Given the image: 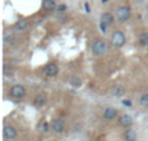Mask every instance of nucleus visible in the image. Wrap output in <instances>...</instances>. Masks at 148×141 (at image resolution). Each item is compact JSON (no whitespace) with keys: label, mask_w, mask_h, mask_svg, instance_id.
Instances as JSON below:
<instances>
[{"label":"nucleus","mask_w":148,"mask_h":141,"mask_svg":"<svg viewBox=\"0 0 148 141\" xmlns=\"http://www.w3.org/2000/svg\"><path fill=\"white\" fill-rule=\"evenodd\" d=\"M91 51L95 56H103L108 51V44L103 39H95L91 44Z\"/></svg>","instance_id":"nucleus-1"},{"label":"nucleus","mask_w":148,"mask_h":141,"mask_svg":"<svg viewBox=\"0 0 148 141\" xmlns=\"http://www.w3.org/2000/svg\"><path fill=\"white\" fill-rule=\"evenodd\" d=\"M114 17L117 18L120 22H125V21H127L129 18L131 17L130 7H127V5H121V7H118L114 12Z\"/></svg>","instance_id":"nucleus-2"},{"label":"nucleus","mask_w":148,"mask_h":141,"mask_svg":"<svg viewBox=\"0 0 148 141\" xmlns=\"http://www.w3.org/2000/svg\"><path fill=\"white\" fill-rule=\"evenodd\" d=\"M125 43H126L125 34L120 30H116L114 33L112 34V36H110V44H112L113 47H116V48H121V47L125 45Z\"/></svg>","instance_id":"nucleus-3"},{"label":"nucleus","mask_w":148,"mask_h":141,"mask_svg":"<svg viewBox=\"0 0 148 141\" xmlns=\"http://www.w3.org/2000/svg\"><path fill=\"white\" fill-rule=\"evenodd\" d=\"M25 93H26L25 87H23V85H21V84L13 85V87L10 88V91H9V95L12 96L13 98H17V100L22 98L23 96H25Z\"/></svg>","instance_id":"nucleus-4"},{"label":"nucleus","mask_w":148,"mask_h":141,"mask_svg":"<svg viewBox=\"0 0 148 141\" xmlns=\"http://www.w3.org/2000/svg\"><path fill=\"white\" fill-rule=\"evenodd\" d=\"M3 136H4L5 140L10 141V140H14L16 137H17V131H16L14 127L12 126H4V128H3Z\"/></svg>","instance_id":"nucleus-5"},{"label":"nucleus","mask_w":148,"mask_h":141,"mask_svg":"<svg viewBox=\"0 0 148 141\" xmlns=\"http://www.w3.org/2000/svg\"><path fill=\"white\" fill-rule=\"evenodd\" d=\"M51 128H52V131H53L55 134H62V132L65 131L64 121H62V119H60V118L53 119V121H52V123H51Z\"/></svg>","instance_id":"nucleus-6"},{"label":"nucleus","mask_w":148,"mask_h":141,"mask_svg":"<svg viewBox=\"0 0 148 141\" xmlns=\"http://www.w3.org/2000/svg\"><path fill=\"white\" fill-rule=\"evenodd\" d=\"M44 74L47 77H56L59 74V66L56 64H48L46 67H44Z\"/></svg>","instance_id":"nucleus-7"},{"label":"nucleus","mask_w":148,"mask_h":141,"mask_svg":"<svg viewBox=\"0 0 148 141\" xmlns=\"http://www.w3.org/2000/svg\"><path fill=\"white\" fill-rule=\"evenodd\" d=\"M118 124H120L121 127H123V128H129V127L133 124V118H131L129 114H123V115H121L120 118H118Z\"/></svg>","instance_id":"nucleus-8"},{"label":"nucleus","mask_w":148,"mask_h":141,"mask_svg":"<svg viewBox=\"0 0 148 141\" xmlns=\"http://www.w3.org/2000/svg\"><path fill=\"white\" fill-rule=\"evenodd\" d=\"M118 115V111L116 110L114 108H107L104 110V113H103V117H104V119H107V121H113L114 118H117Z\"/></svg>","instance_id":"nucleus-9"},{"label":"nucleus","mask_w":148,"mask_h":141,"mask_svg":"<svg viewBox=\"0 0 148 141\" xmlns=\"http://www.w3.org/2000/svg\"><path fill=\"white\" fill-rule=\"evenodd\" d=\"M42 8H43L46 12H52V10L56 8V3H55V0H43Z\"/></svg>","instance_id":"nucleus-10"},{"label":"nucleus","mask_w":148,"mask_h":141,"mask_svg":"<svg viewBox=\"0 0 148 141\" xmlns=\"http://www.w3.org/2000/svg\"><path fill=\"white\" fill-rule=\"evenodd\" d=\"M110 93H112L113 96H116V97H121V96L125 95V88H123L122 85H113V87L110 88Z\"/></svg>","instance_id":"nucleus-11"},{"label":"nucleus","mask_w":148,"mask_h":141,"mask_svg":"<svg viewBox=\"0 0 148 141\" xmlns=\"http://www.w3.org/2000/svg\"><path fill=\"white\" fill-rule=\"evenodd\" d=\"M113 21H114V18H113V14H110V13L105 12L101 14V22L104 23V25L110 26L113 23Z\"/></svg>","instance_id":"nucleus-12"},{"label":"nucleus","mask_w":148,"mask_h":141,"mask_svg":"<svg viewBox=\"0 0 148 141\" xmlns=\"http://www.w3.org/2000/svg\"><path fill=\"white\" fill-rule=\"evenodd\" d=\"M125 140L126 141H136V132L131 128H127L125 131Z\"/></svg>","instance_id":"nucleus-13"},{"label":"nucleus","mask_w":148,"mask_h":141,"mask_svg":"<svg viewBox=\"0 0 148 141\" xmlns=\"http://www.w3.org/2000/svg\"><path fill=\"white\" fill-rule=\"evenodd\" d=\"M46 102H47V95L46 93H39V95L35 97V105L43 106V105H46Z\"/></svg>","instance_id":"nucleus-14"},{"label":"nucleus","mask_w":148,"mask_h":141,"mask_svg":"<svg viewBox=\"0 0 148 141\" xmlns=\"http://www.w3.org/2000/svg\"><path fill=\"white\" fill-rule=\"evenodd\" d=\"M27 21L22 20V21H18L17 23H16V30L17 31H25L26 28H27Z\"/></svg>","instance_id":"nucleus-15"},{"label":"nucleus","mask_w":148,"mask_h":141,"mask_svg":"<svg viewBox=\"0 0 148 141\" xmlns=\"http://www.w3.org/2000/svg\"><path fill=\"white\" fill-rule=\"evenodd\" d=\"M139 43L143 47H148V33H142L139 35Z\"/></svg>","instance_id":"nucleus-16"},{"label":"nucleus","mask_w":148,"mask_h":141,"mask_svg":"<svg viewBox=\"0 0 148 141\" xmlns=\"http://www.w3.org/2000/svg\"><path fill=\"white\" fill-rule=\"evenodd\" d=\"M69 83H70V85H73V87H75V88L81 87V79H79L78 77H72Z\"/></svg>","instance_id":"nucleus-17"},{"label":"nucleus","mask_w":148,"mask_h":141,"mask_svg":"<svg viewBox=\"0 0 148 141\" xmlns=\"http://www.w3.org/2000/svg\"><path fill=\"white\" fill-rule=\"evenodd\" d=\"M49 128H51V124H48L47 122H42V123L39 124V129H40L42 132H47Z\"/></svg>","instance_id":"nucleus-18"},{"label":"nucleus","mask_w":148,"mask_h":141,"mask_svg":"<svg viewBox=\"0 0 148 141\" xmlns=\"http://www.w3.org/2000/svg\"><path fill=\"white\" fill-rule=\"evenodd\" d=\"M139 104H140L143 108H148V95H143L139 100Z\"/></svg>","instance_id":"nucleus-19"},{"label":"nucleus","mask_w":148,"mask_h":141,"mask_svg":"<svg viewBox=\"0 0 148 141\" xmlns=\"http://www.w3.org/2000/svg\"><path fill=\"white\" fill-rule=\"evenodd\" d=\"M12 71H13L12 67L8 66V65H4V75H7V77H8V75L12 74Z\"/></svg>","instance_id":"nucleus-20"},{"label":"nucleus","mask_w":148,"mask_h":141,"mask_svg":"<svg viewBox=\"0 0 148 141\" xmlns=\"http://www.w3.org/2000/svg\"><path fill=\"white\" fill-rule=\"evenodd\" d=\"M65 9H66V5H64V4H62V5H60V7L57 8V10H59V12H64Z\"/></svg>","instance_id":"nucleus-21"},{"label":"nucleus","mask_w":148,"mask_h":141,"mask_svg":"<svg viewBox=\"0 0 148 141\" xmlns=\"http://www.w3.org/2000/svg\"><path fill=\"white\" fill-rule=\"evenodd\" d=\"M122 104H123V105H126V106H130V105H131V102H130V101H123Z\"/></svg>","instance_id":"nucleus-22"}]
</instances>
